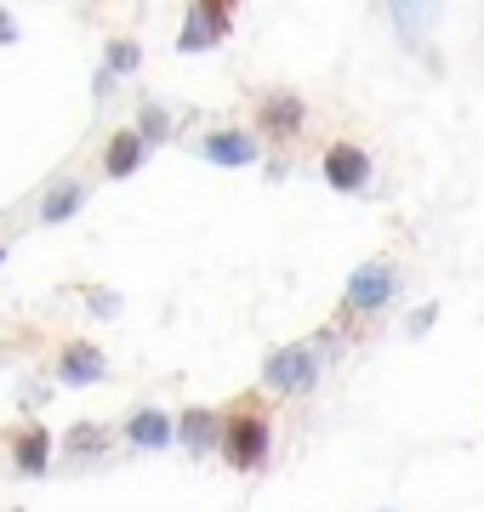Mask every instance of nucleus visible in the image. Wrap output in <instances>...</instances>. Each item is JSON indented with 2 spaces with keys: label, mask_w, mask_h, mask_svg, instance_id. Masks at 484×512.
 <instances>
[{
  "label": "nucleus",
  "mask_w": 484,
  "mask_h": 512,
  "mask_svg": "<svg viewBox=\"0 0 484 512\" xmlns=\"http://www.w3.org/2000/svg\"><path fill=\"white\" fill-rule=\"evenodd\" d=\"M217 444H223V461L234 473H257L262 461H268V416H262V404L245 399L240 410L223 421Z\"/></svg>",
  "instance_id": "f257e3e1"
},
{
  "label": "nucleus",
  "mask_w": 484,
  "mask_h": 512,
  "mask_svg": "<svg viewBox=\"0 0 484 512\" xmlns=\"http://www.w3.org/2000/svg\"><path fill=\"white\" fill-rule=\"evenodd\" d=\"M393 291H399V268H393V262H382V256H371V262H359L354 274H348L342 308L376 313V308H388V302H393Z\"/></svg>",
  "instance_id": "f03ea898"
},
{
  "label": "nucleus",
  "mask_w": 484,
  "mask_h": 512,
  "mask_svg": "<svg viewBox=\"0 0 484 512\" xmlns=\"http://www.w3.org/2000/svg\"><path fill=\"white\" fill-rule=\"evenodd\" d=\"M314 376H319V342H291L262 365L268 393H302V387H314Z\"/></svg>",
  "instance_id": "7ed1b4c3"
},
{
  "label": "nucleus",
  "mask_w": 484,
  "mask_h": 512,
  "mask_svg": "<svg viewBox=\"0 0 484 512\" xmlns=\"http://www.w3.org/2000/svg\"><path fill=\"white\" fill-rule=\"evenodd\" d=\"M302 126H308V103H302L297 92H268L257 103V131L262 137L291 143V137H302Z\"/></svg>",
  "instance_id": "20e7f679"
},
{
  "label": "nucleus",
  "mask_w": 484,
  "mask_h": 512,
  "mask_svg": "<svg viewBox=\"0 0 484 512\" xmlns=\"http://www.w3.org/2000/svg\"><path fill=\"white\" fill-rule=\"evenodd\" d=\"M325 183L336 194H365L371 188V154L359 143H331L325 148Z\"/></svg>",
  "instance_id": "39448f33"
},
{
  "label": "nucleus",
  "mask_w": 484,
  "mask_h": 512,
  "mask_svg": "<svg viewBox=\"0 0 484 512\" xmlns=\"http://www.w3.org/2000/svg\"><path fill=\"white\" fill-rule=\"evenodd\" d=\"M103 376H109V359H103L97 342H63L57 348V382L63 387H92Z\"/></svg>",
  "instance_id": "423d86ee"
},
{
  "label": "nucleus",
  "mask_w": 484,
  "mask_h": 512,
  "mask_svg": "<svg viewBox=\"0 0 484 512\" xmlns=\"http://www.w3.org/2000/svg\"><path fill=\"white\" fill-rule=\"evenodd\" d=\"M228 23H234V6H223V0L188 6V29L177 35V52H205V46H217V40L228 35Z\"/></svg>",
  "instance_id": "0eeeda50"
},
{
  "label": "nucleus",
  "mask_w": 484,
  "mask_h": 512,
  "mask_svg": "<svg viewBox=\"0 0 484 512\" xmlns=\"http://www.w3.org/2000/svg\"><path fill=\"white\" fill-rule=\"evenodd\" d=\"M12 467H18L23 478L46 473V467H52V433H46V427H35V421H29V427H18V433H12Z\"/></svg>",
  "instance_id": "6e6552de"
},
{
  "label": "nucleus",
  "mask_w": 484,
  "mask_h": 512,
  "mask_svg": "<svg viewBox=\"0 0 484 512\" xmlns=\"http://www.w3.org/2000/svg\"><path fill=\"white\" fill-rule=\"evenodd\" d=\"M120 439H131L137 450H160V444H171V416L160 404H137L120 427Z\"/></svg>",
  "instance_id": "1a4fd4ad"
},
{
  "label": "nucleus",
  "mask_w": 484,
  "mask_h": 512,
  "mask_svg": "<svg viewBox=\"0 0 484 512\" xmlns=\"http://www.w3.org/2000/svg\"><path fill=\"white\" fill-rule=\"evenodd\" d=\"M223 433V416H211L205 404H188L183 416H171V439H183L188 450H211Z\"/></svg>",
  "instance_id": "9d476101"
},
{
  "label": "nucleus",
  "mask_w": 484,
  "mask_h": 512,
  "mask_svg": "<svg viewBox=\"0 0 484 512\" xmlns=\"http://www.w3.org/2000/svg\"><path fill=\"white\" fill-rule=\"evenodd\" d=\"M200 154L211 165H251L257 160V137L251 131H211V137H200Z\"/></svg>",
  "instance_id": "9b49d317"
},
{
  "label": "nucleus",
  "mask_w": 484,
  "mask_h": 512,
  "mask_svg": "<svg viewBox=\"0 0 484 512\" xmlns=\"http://www.w3.org/2000/svg\"><path fill=\"white\" fill-rule=\"evenodd\" d=\"M86 205V183H75V177H57L52 188H46V200H40V222H69Z\"/></svg>",
  "instance_id": "f8f14e48"
},
{
  "label": "nucleus",
  "mask_w": 484,
  "mask_h": 512,
  "mask_svg": "<svg viewBox=\"0 0 484 512\" xmlns=\"http://www.w3.org/2000/svg\"><path fill=\"white\" fill-rule=\"evenodd\" d=\"M143 154H149V148L137 143L131 131H114L109 143H103V171H109V177H131V171L143 165Z\"/></svg>",
  "instance_id": "ddd939ff"
},
{
  "label": "nucleus",
  "mask_w": 484,
  "mask_h": 512,
  "mask_svg": "<svg viewBox=\"0 0 484 512\" xmlns=\"http://www.w3.org/2000/svg\"><path fill=\"white\" fill-rule=\"evenodd\" d=\"M137 120H143V126L131 131V137H137L143 148H154V143H166V137H171V114L160 109V103H143V114H137Z\"/></svg>",
  "instance_id": "4468645a"
},
{
  "label": "nucleus",
  "mask_w": 484,
  "mask_h": 512,
  "mask_svg": "<svg viewBox=\"0 0 484 512\" xmlns=\"http://www.w3.org/2000/svg\"><path fill=\"white\" fill-rule=\"evenodd\" d=\"M137 63H143V46L137 40H109V52H103V74H137Z\"/></svg>",
  "instance_id": "2eb2a0df"
},
{
  "label": "nucleus",
  "mask_w": 484,
  "mask_h": 512,
  "mask_svg": "<svg viewBox=\"0 0 484 512\" xmlns=\"http://www.w3.org/2000/svg\"><path fill=\"white\" fill-rule=\"evenodd\" d=\"M69 456H97L103 444H109V427H97V421H80V427H69Z\"/></svg>",
  "instance_id": "dca6fc26"
},
{
  "label": "nucleus",
  "mask_w": 484,
  "mask_h": 512,
  "mask_svg": "<svg viewBox=\"0 0 484 512\" xmlns=\"http://www.w3.org/2000/svg\"><path fill=\"white\" fill-rule=\"evenodd\" d=\"M86 308H92L97 319H114V313H120V296H114V291H103V285H97V291H86Z\"/></svg>",
  "instance_id": "f3484780"
},
{
  "label": "nucleus",
  "mask_w": 484,
  "mask_h": 512,
  "mask_svg": "<svg viewBox=\"0 0 484 512\" xmlns=\"http://www.w3.org/2000/svg\"><path fill=\"white\" fill-rule=\"evenodd\" d=\"M12 40H18V23H12V12H6V6H0V46H12Z\"/></svg>",
  "instance_id": "a211bd4d"
},
{
  "label": "nucleus",
  "mask_w": 484,
  "mask_h": 512,
  "mask_svg": "<svg viewBox=\"0 0 484 512\" xmlns=\"http://www.w3.org/2000/svg\"><path fill=\"white\" fill-rule=\"evenodd\" d=\"M433 313H439V308H422V313H416V319H410V336H422V330L433 325Z\"/></svg>",
  "instance_id": "6ab92c4d"
},
{
  "label": "nucleus",
  "mask_w": 484,
  "mask_h": 512,
  "mask_svg": "<svg viewBox=\"0 0 484 512\" xmlns=\"http://www.w3.org/2000/svg\"><path fill=\"white\" fill-rule=\"evenodd\" d=\"M0 262H6V245H0Z\"/></svg>",
  "instance_id": "aec40b11"
}]
</instances>
